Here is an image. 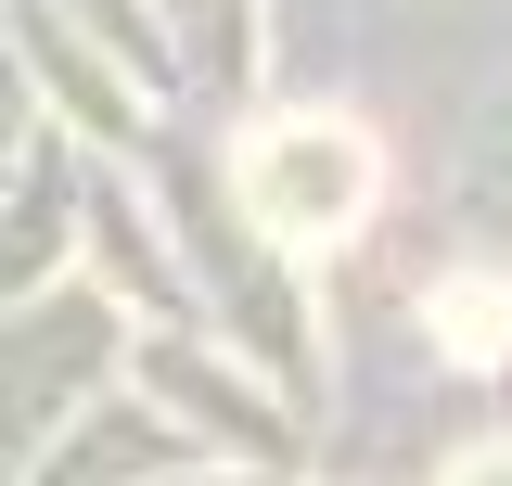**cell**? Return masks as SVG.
I'll use <instances>...</instances> for the list:
<instances>
[{
    "mask_svg": "<svg viewBox=\"0 0 512 486\" xmlns=\"http://www.w3.org/2000/svg\"><path fill=\"white\" fill-rule=\"evenodd\" d=\"M244 192L269 205L282 243H333L372 205V141H359V128H269L244 154Z\"/></svg>",
    "mask_w": 512,
    "mask_h": 486,
    "instance_id": "1",
    "label": "cell"
},
{
    "mask_svg": "<svg viewBox=\"0 0 512 486\" xmlns=\"http://www.w3.org/2000/svg\"><path fill=\"white\" fill-rule=\"evenodd\" d=\"M436 333L461 346V359H500V346H512V295H500V282H448V295H436Z\"/></svg>",
    "mask_w": 512,
    "mask_h": 486,
    "instance_id": "2",
    "label": "cell"
},
{
    "mask_svg": "<svg viewBox=\"0 0 512 486\" xmlns=\"http://www.w3.org/2000/svg\"><path fill=\"white\" fill-rule=\"evenodd\" d=\"M461 486H512V448H500V461H461Z\"/></svg>",
    "mask_w": 512,
    "mask_h": 486,
    "instance_id": "3",
    "label": "cell"
}]
</instances>
